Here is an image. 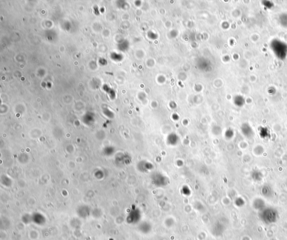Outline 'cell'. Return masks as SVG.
I'll return each instance as SVG.
<instances>
[{
  "mask_svg": "<svg viewBox=\"0 0 287 240\" xmlns=\"http://www.w3.org/2000/svg\"><path fill=\"white\" fill-rule=\"evenodd\" d=\"M153 165L151 162L142 161L137 164V168L142 172H146L153 169Z\"/></svg>",
  "mask_w": 287,
  "mask_h": 240,
  "instance_id": "1",
  "label": "cell"
},
{
  "mask_svg": "<svg viewBox=\"0 0 287 240\" xmlns=\"http://www.w3.org/2000/svg\"><path fill=\"white\" fill-rule=\"evenodd\" d=\"M167 141L169 145H176L179 142V137L175 133H171L168 136Z\"/></svg>",
  "mask_w": 287,
  "mask_h": 240,
  "instance_id": "2",
  "label": "cell"
}]
</instances>
